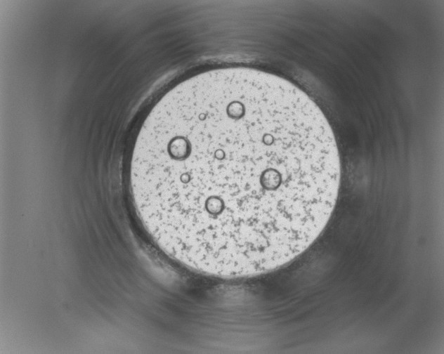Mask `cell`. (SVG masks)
<instances>
[{
	"mask_svg": "<svg viewBox=\"0 0 444 354\" xmlns=\"http://www.w3.org/2000/svg\"><path fill=\"white\" fill-rule=\"evenodd\" d=\"M129 168L144 228L166 255L220 278L273 271L306 251L337 200L332 129L303 91L254 70L174 88L145 119Z\"/></svg>",
	"mask_w": 444,
	"mask_h": 354,
	"instance_id": "obj_1",
	"label": "cell"
}]
</instances>
